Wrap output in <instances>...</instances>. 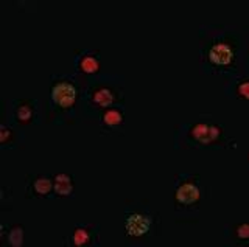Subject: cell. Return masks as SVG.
Masks as SVG:
<instances>
[{"mask_svg": "<svg viewBox=\"0 0 249 247\" xmlns=\"http://www.w3.org/2000/svg\"><path fill=\"white\" fill-rule=\"evenodd\" d=\"M204 66L213 73H233L238 66V44L228 34H216L202 50Z\"/></svg>", "mask_w": 249, "mask_h": 247, "instance_id": "6da1fadb", "label": "cell"}, {"mask_svg": "<svg viewBox=\"0 0 249 247\" xmlns=\"http://www.w3.org/2000/svg\"><path fill=\"white\" fill-rule=\"evenodd\" d=\"M50 103L54 111L70 112L73 111L80 99V84L75 78L67 75H56L50 81Z\"/></svg>", "mask_w": 249, "mask_h": 247, "instance_id": "7a4b0ae2", "label": "cell"}, {"mask_svg": "<svg viewBox=\"0 0 249 247\" xmlns=\"http://www.w3.org/2000/svg\"><path fill=\"white\" fill-rule=\"evenodd\" d=\"M187 140L195 146H221L226 145V137L224 129L215 121L210 120H201L195 121L187 129Z\"/></svg>", "mask_w": 249, "mask_h": 247, "instance_id": "3957f363", "label": "cell"}, {"mask_svg": "<svg viewBox=\"0 0 249 247\" xmlns=\"http://www.w3.org/2000/svg\"><path fill=\"white\" fill-rule=\"evenodd\" d=\"M201 187H199V177L181 174L178 177L173 199L175 204L179 208H195L201 202Z\"/></svg>", "mask_w": 249, "mask_h": 247, "instance_id": "277c9868", "label": "cell"}, {"mask_svg": "<svg viewBox=\"0 0 249 247\" xmlns=\"http://www.w3.org/2000/svg\"><path fill=\"white\" fill-rule=\"evenodd\" d=\"M86 103L92 106L93 109H105L107 106L112 104H119L123 101V95L122 92L117 89L115 86L105 81H98V82H92L89 84V87L86 89Z\"/></svg>", "mask_w": 249, "mask_h": 247, "instance_id": "5b68a950", "label": "cell"}, {"mask_svg": "<svg viewBox=\"0 0 249 247\" xmlns=\"http://www.w3.org/2000/svg\"><path fill=\"white\" fill-rule=\"evenodd\" d=\"M156 221L146 212H129L124 216L123 230L131 239H143L154 231Z\"/></svg>", "mask_w": 249, "mask_h": 247, "instance_id": "8992f818", "label": "cell"}, {"mask_svg": "<svg viewBox=\"0 0 249 247\" xmlns=\"http://www.w3.org/2000/svg\"><path fill=\"white\" fill-rule=\"evenodd\" d=\"M75 70L83 76H93L101 70V59L98 51L95 50H84L78 51L73 59Z\"/></svg>", "mask_w": 249, "mask_h": 247, "instance_id": "52a82bcc", "label": "cell"}, {"mask_svg": "<svg viewBox=\"0 0 249 247\" xmlns=\"http://www.w3.org/2000/svg\"><path fill=\"white\" fill-rule=\"evenodd\" d=\"M36 103L30 98H19L11 106V117L19 126H30L36 120Z\"/></svg>", "mask_w": 249, "mask_h": 247, "instance_id": "ba28073f", "label": "cell"}, {"mask_svg": "<svg viewBox=\"0 0 249 247\" xmlns=\"http://www.w3.org/2000/svg\"><path fill=\"white\" fill-rule=\"evenodd\" d=\"M98 243V231L90 224H78L72 230L69 244L73 247H89Z\"/></svg>", "mask_w": 249, "mask_h": 247, "instance_id": "9c48e42d", "label": "cell"}, {"mask_svg": "<svg viewBox=\"0 0 249 247\" xmlns=\"http://www.w3.org/2000/svg\"><path fill=\"white\" fill-rule=\"evenodd\" d=\"M53 195V179L49 176H31L27 183V196L45 199Z\"/></svg>", "mask_w": 249, "mask_h": 247, "instance_id": "30bf717a", "label": "cell"}, {"mask_svg": "<svg viewBox=\"0 0 249 247\" xmlns=\"http://www.w3.org/2000/svg\"><path fill=\"white\" fill-rule=\"evenodd\" d=\"M100 123L105 131H115L123 126L124 112L119 104L107 106L100 111Z\"/></svg>", "mask_w": 249, "mask_h": 247, "instance_id": "8fae6325", "label": "cell"}, {"mask_svg": "<svg viewBox=\"0 0 249 247\" xmlns=\"http://www.w3.org/2000/svg\"><path fill=\"white\" fill-rule=\"evenodd\" d=\"M2 241L8 247H22L25 241V229L20 224H11V226H2L0 229Z\"/></svg>", "mask_w": 249, "mask_h": 247, "instance_id": "7c38bea8", "label": "cell"}, {"mask_svg": "<svg viewBox=\"0 0 249 247\" xmlns=\"http://www.w3.org/2000/svg\"><path fill=\"white\" fill-rule=\"evenodd\" d=\"M75 191V181L67 173H58L53 177V195L58 198H69Z\"/></svg>", "mask_w": 249, "mask_h": 247, "instance_id": "4fadbf2b", "label": "cell"}, {"mask_svg": "<svg viewBox=\"0 0 249 247\" xmlns=\"http://www.w3.org/2000/svg\"><path fill=\"white\" fill-rule=\"evenodd\" d=\"M232 94L238 99L249 101V75H241L232 82Z\"/></svg>", "mask_w": 249, "mask_h": 247, "instance_id": "5bb4252c", "label": "cell"}, {"mask_svg": "<svg viewBox=\"0 0 249 247\" xmlns=\"http://www.w3.org/2000/svg\"><path fill=\"white\" fill-rule=\"evenodd\" d=\"M16 142V131L10 126L3 123L0 126V146L2 148H8L10 145H13Z\"/></svg>", "mask_w": 249, "mask_h": 247, "instance_id": "9a60e30c", "label": "cell"}, {"mask_svg": "<svg viewBox=\"0 0 249 247\" xmlns=\"http://www.w3.org/2000/svg\"><path fill=\"white\" fill-rule=\"evenodd\" d=\"M233 236L237 241L248 243L249 241V222H240L233 227Z\"/></svg>", "mask_w": 249, "mask_h": 247, "instance_id": "2e32d148", "label": "cell"}, {"mask_svg": "<svg viewBox=\"0 0 249 247\" xmlns=\"http://www.w3.org/2000/svg\"><path fill=\"white\" fill-rule=\"evenodd\" d=\"M246 55H248V59H249V41H248V47H246Z\"/></svg>", "mask_w": 249, "mask_h": 247, "instance_id": "e0dca14e", "label": "cell"}, {"mask_svg": "<svg viewBox=\"0 0 249 247\" xmlns=\"http://www.w3.org/2000/svg\"><path fill=\"white\" fill-rule=\"evenodd\" d=\"M248 165H249V152H248Z\"/></svg>", "mask_w": 249, "mask_h": 247, "instance_id": "ac0fdd59", "label": "cell"}]
</instances>
